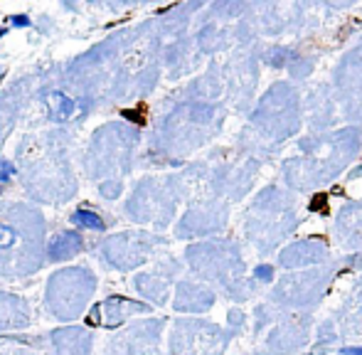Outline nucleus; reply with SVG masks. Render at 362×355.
I'll use <instances>...</instances> for the list:
<instances>
[{"label":"nucleus","mask_w":362,"mask_h":355,"mask_svg":"<svg viewBox=\"0 0 362 355\" xmlns=\"http://www.w3.org/2000/svg\"><path fill=\"white\" fill-rule=\"evenodd\" d=\"M47 104H49V109H52V114H54V116H62V119L72 116V114H74V109H76L74 101H72V99H67L64 94H49Z\"/></svg>","instance_id":"nucleus-1"},{"label":"nucleus","mask_w":362,"mask_h":355,"mask_svg":"<svg viewBox=\"0 0 362 355\" xmlns=\"http://www.w3.org/2000/svg\"><path fill=\"white\" fill-rule=\"evenodd\" d=\"M81 247V242H79V237H74V235H64L62 240H57L52 245V257H59V255H72V252H76Z\"/></svg>","instance_id":"nucleus-2"},{"label":"nucleus","mask_w":362,"mask_h":355,"mask_svg":"<svg viewBox=\"0 0 362 355\" xmlns=\"http://www.w3.org/2000/svg\"><path fill=\"white\" fill-rule=\"evenodd\" d=\"M74 222L81 227H89V230H104V222H101V217L96 215V212L91 210H79L74 215Z\"/></svg>","instance_id":"nucleus-3"},{"label":"nucleus","mask_w":362,"mask_h":355,"mask_svg":"<svg viewBox=\"0 0 362 355\" xmlns=\"http://www.w3.org/2000/svg\"><path fill=\"white\" fill-rule=\"evenodd\" d=\"M15 242H18V235H15V230L13 227H8V225H0V247H13Z\"/></svg>","instance_id":"nucleus-4"},{"label":"nucleus","mask_w":362,"mask_h":355,"mask_svg":"<svg viewBox=\"0 0 362 355\" xmlns=\"http://www.w3.org/2000/svg\"><path fill=\"white\" fill-rule=\"evenodd\" d=\"M13 173H15L13 163H8V161H3V163H0V180H5V178H10Z\"/></svg>","instance_id":"nucleus-5"},{"label":"nucleus","mask_w":362,"mask_h":355,"mask_svg":"<svg viewBox=\"0 0 362 355\" xmlns=\"http://www.w3.org/2000/svg\"><path fill=\"white\" fill-rule=\"evenodd\" d=\"M328 205V195H315V200L310 202V210H323Z\"/></svg>","instance_id":"nucleus-6"},{"label":"nucleus","mask_w":362,"mask_h":355,"mask_svg":"<svg viewBox=\"0 0 362 355\" xmlns=\"http://www.w3.org/2000/svg\"><path fill=\"white\" fill-rule=\"evenodd\" d=\"M257 274H259V279H269V277H272V267H267V264L259 267V269H257Z\"/></svg>","instance_id":"nucleus-7"},{"label":"nucleus","mask_w":362,"mask_h":355,"mask_svg":"<svg viewBox=\"0 0 362 355\" xmlns=\"http://www.w3.org/2000/svg\"><path fill=\"white\" fill-rule=\"evenodd\" d=\"M13 23L15 25H28V18H20V15H18V18H13Z\"/></svg>","instance_id":"nucleus-8"},{"label":"nucleus","mask_w":362,"mask_h":355,"mask_svg":"<svg viewBox=\"0 0 362 355\" xmlns=\"http://www.w3.org/2000/svg\"><path fill=\"white\" fill-rule=\"evenodd\" d=\"M345 353H350V355H362L360 348H350V351H345Z\"/></svg>","instance_id":"nucleus-9"}]
</instances>
